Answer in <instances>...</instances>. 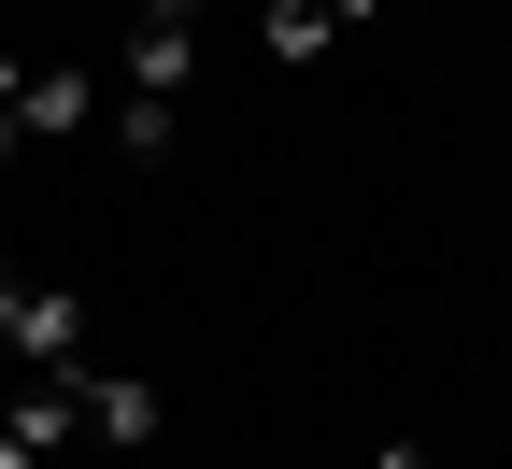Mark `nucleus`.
Segmentation results:
<instances>
[{
    "instance_id": "obj_4",
    "label": "nucleus",
    "mask_w": 512,
    "mask_h": 469,
    "mask_svg": "<svg viewBox=\"0 0 512 469\" xmlns=\"http://www.w3.org/2000/svg\"><path fill=\"white\" fill-rule=\"evenodd\" d=\"M256 43H271L285 72H313V57L342 43V15H328V0H256Z\"/></svg>"
},
{
    "instance_id": "obj_8",
    "label": "nucleus",
    "mask_w": 512,
    "mask_h": 469,
    "mask_svg": "<svg viewBox=\"0 0 512 469\" xmlns=\"http://www.w3.org/2000/svg\"><path fill=\"white\" fill-rule=\"evenodd\" d=\"M143 15H157V29H200V0H143Z\"/></svg>"
},
{
    "instance_id": "obj_10",
    "label": "nucleus",
    "mask_w": 512,
    "mask_h": 469,
    "mask_svg": "<svg viewBox=\"0 0 512 469\" xmlns=\"http://www.w3.org/2000/svg\"><path fill=\"white\" fill-rule=\"evenodd\" d=\"M143 469H157V455H143Z\"/></svg>"
},
{
    "instance_id": "obj_1",
    "label": "nucleus",
    "mask_w": 512,
    "mask_h": 469,
    "mask_svg": "<svg viewBox=\"0 0 512 469\" xmlns=\"http://www.w3.org/2000/svg\"><path fill=\"white\" fill-rule=\"evenodd\" d=\"M0 370H43L57 398L86 384V299L72 285H29L15 256H0Z\"/></svg>"
},
{
    "instance_id": "obj_5",
    "label": "nucleus",
    "mask_w": 512,
    "mask_h": 469,
    "mask_svg": "<svg viewBox=\"0 0 512 469\" xmlns=\"http://www.w3.org/2000/svg\"><path fill=\"white\" fill-rule=\"evenodd\" d=\"M185 57H200V29H128V100H185Z\"/></svg>"
},
{
    "instance_id": "obj_2",
    "label": "nucleus",
    "mask_w": 512,
    "mask_h": 469,
    "mask_svg": "<svg viewBox=\"0 0 512 469\" xmlns=\"http://www.w3.org/2000/svg\"><path fill=\"white\" fill-rule=\"evenodd\" d=\"M72 427H86L114 469H143V455H157V384H143V370H86V384H72Z\"/></svg>"
},
{
    "instance_id": "obj_6",
    "label": "nucleus",
    "mask_w": 512,
    "mask_h": 469,
    "mask_svg": "<svg viewBox=\"0 0 512 469\" xmlns=\"http://www.w3.org/2000/svg\"><path fill=\"white\" fill-rule=\"evenodd\" d=\"M171 143H185V100H114V157L128 171H157Z\"/></svg>"
},
{
    "instance_id": "obj_7",
    "label": "nucleus",
    "mask_w": 512,
    "mask_h": 469,
    "mask_svg": "<svg viewBox=\"0 0 512 469\" xmlns=\"http://www.w3.org/2000/svg\"><path fill=\"white\" fill-rule=\"evenodd\" d=\"M0 469H57V455H43V441H29V427H0Z\"/></svg>"
},
{
    "instance_id": "obj_3",
    "label": "nucleus",
    "mask_w": 512,
    "mask_h": 469,
    "mask_svg": "<svg viewBox=\"0 0 512 469\" xmlns=\"http://www.w3.org/2000/svg\"><path fill=\"white\" fill-rule=\"evenodd\" d=\"M15 114H29V143H43V128H57V143H86V72H72V57H29Z\"/></svg>"
},
{
    "instance_id": "obj_9",
    "label": "nucleus",
    "mask_w": 512,
    "mask_h": 469,
    "mask_svg": "<svg viewBox=\"0 0 512 469\" xmlns=\"http://www.w3.org/2000/svg\"><path fill=\"white\" fill-rule=\"evenodd\" d=\"M370 469H427V441H384V455H370Z\"/></svg>"
}]
</instances>
